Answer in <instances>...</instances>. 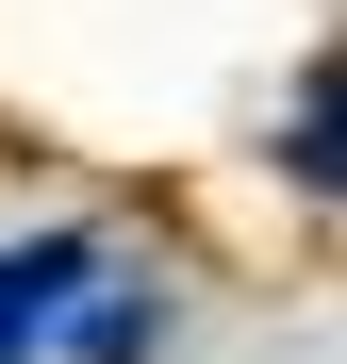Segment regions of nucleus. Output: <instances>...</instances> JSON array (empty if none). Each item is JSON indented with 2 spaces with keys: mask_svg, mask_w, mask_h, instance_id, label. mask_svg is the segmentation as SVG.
<instances>
[{
  "mask_svg": "<svg viewBox=\"0 0 347 364\" xmlns=\"http://www.w3.org/2000/svg\"><path fill=\"white\" fill-rule=\"evenodd\" d=\"M67 298H83V249H17L0 265V364H33L50 331H67Z\"/></svg>",
  "mask_w": 347,
  "mask_h": 364,
  "instance_id": "f257e3e1",
  "label": "nucleus"
}]
</instances>
